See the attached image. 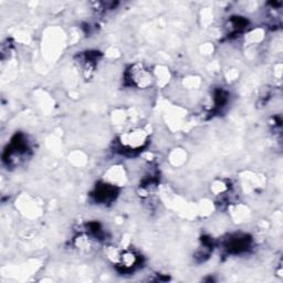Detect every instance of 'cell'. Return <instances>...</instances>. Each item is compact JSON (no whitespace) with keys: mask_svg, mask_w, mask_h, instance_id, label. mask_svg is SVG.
I'll return each mask as SVG.
<instances>
[{"mask_svg":"<svg viewBox=\"0 0 283 283\" xmlns=\"http://www.w3.org/2000/svg\"><path fill=\"white\" fill-rule=\"evenodd\" d=\"M130 79L132 80V83L140 87V89L147 87L152 83L150 71L142 65H135L134 67H132L130 71Z\"/></svg>","mask_w":283,"mask_h":283,"instance_id":"obj_1","label":"cell"},{"mask_svg":"<svg viewBox=\"0 0 283 283\" xmlns=\"http://www.w3.org/2000/svg\"><path fill=\"white\" fill-rule=\"evenodd\" d=\"M138 257L133 251H124L123 254L119 255V267L124 271H132L138 265Z\"/></svg>","mask_w":283,"mask_h":283,"instance_id":"obj_3","label":"cell"},{"mask_svg":"<svg viewBox=\"0 0 283 283\" xmlns=\"http://www.w3.org/2000/svg\"><path fill=\"white\" fill-rule=\"evenodd\" d=\"M145 140L146 138L144 136L143 132L134 131L123 138V144L130 149H137L145 144Z\"/></svg>","mask_w":283,"mask_h":283,"instance_id":"obj_2","label":"cell"}]
</instances>
